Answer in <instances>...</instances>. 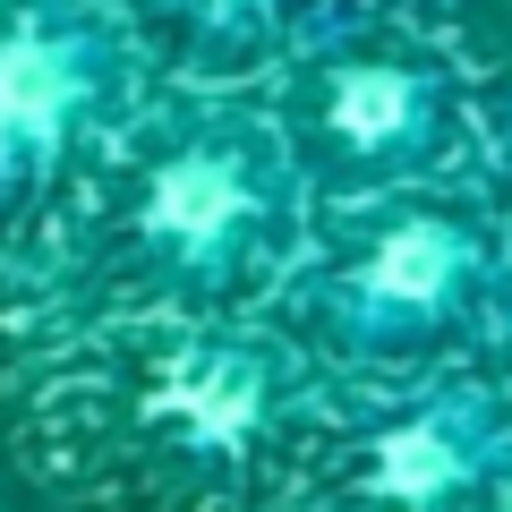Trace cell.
Returning <instances> with one entry per match:
<instances>
[{"label":"cell","instance_id":"cell-2","mask_svg":"<svg viewBox=\"0 0 512 512\" xmlns=\"http://www.w3.org/2000/svg\"><path fill=\"white\" fill-rule=\"evenodd\" d=\"M0 111L9 120H52L60 111V69L35 60V52H9L0 60Z\"/></svg>","mask_w":512,"mask_h":512},{"label":"cell","instance_id":"cell-3","mask_svg":"<svg viewBox=\"0 0 512 512\" xmlns=\"http://www.w3.org/2000/svg\"><path fill=\"white\" fill-rule=\"evenodd\" d=\"M384 478H393L402 495L444 487V478H453V444H444L436 427H410V436H393V453H384Z\"/></svg>","mask_w":512,"mask_h":512},{"label":"cell","instance_id":"cell-4","mask_svg":"<svg viewBox=\"0 0 512 512\" xmlns=\"http://www.w3.org/2000/svg\"><path fill=\"white\" fill-rule=\"evenodd\" d=\"M222 214H231V180H222V171H180V180L163 188V222L171 231H214Z\"/></svg>","mask_w":512,"mask_h":512},{"label":"cell","instance_id":"cell-5","mask_svg":"<svg viewBox=\"0 0 512 512\" xmlns=\"http://www.w3.org/2000/svg\"><path fill=\"white\" fill-rule=\"evenodd\" d=\"M402 111H410L402 77H350V86H342V128H359V137H384Z\"/></svg>","mask_w":512,"mask_h":512},{"label":"cell","instance_id":"cell-1","mask_svg":"<svg viewBox=\"0 0 512 512\" xmlns=\"http://www.w3.org/2000/svg\"><path fill=\"white\" fill-rule=\"evenodd\" d=\"M444 274H453V239L444 231H402L376 256V291L384 299H427V291H444Z\"/></svg>","mask_w":512,"mask_h":512}]
</instances>
